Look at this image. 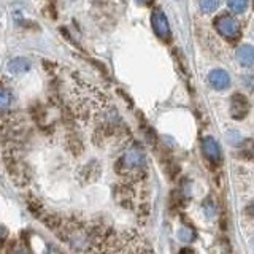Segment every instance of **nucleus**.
<instances>
[{
  "label": "nucleus",
  "mask_w": 254,
  "mask_h": 254,
  "mask_svg": "<svg viewBox=\"0 0 254 254\" xmlns=\"http://www.w3.org/2000/svg\"><path fill=\"white\" fill-rule=\"evenodd\" d=\"M214 29L218 30V34L222 35L226 40H230V42H235V40L240 38V26L235 18L229 14H219L216 19H214Z\"/></svg>",
  "instance_id": "obj_1"
},
{
  "label": "nucleus",
  "mask_w": 254,
  "mask_h": 254,
  "mask_svg": "<svg viewBox=\"0 0 254 254\" xmlns=\"http://www.w3.org/2000/svg\"><path fill=\"white\" fill-rule=\"evenodd\" d=\"M151 26H153L154 34L161 38L162 42H165V43L170 42V38H172L170 24L162 10H154L151 13Z\"/></svg>",
  "instance_id": "obj_2"
},
{
  "label": "nucleus",
  "mask_w": 254,
  "mask_h": 254,
  "mask_svg": "<svg viewBox=\"0 0 254 254\" xmlns=\"http://www.w3.org/2000/svg\"><path fill=\"white\" fill-rule=\"evenodd\" d=\"M121 167L126 172H132V170H140L143 165H145V156L138 149V148H130L127 153L124 154V157L119 161Z\"/></svg>",
  "instance_id": "obj_3"
},
{
  "label": "nucleus",
  "mask_w": 254,
  "mask_h": 254,
  "mask_svg": "<svg viewBox=\"0 0 254 254\" xmlns=\"http://www.w3.org/2000/svg\"><path fill=\"white\" fill-rule=\"evenodd\" d=\"M202 151H203L205 159L210 164H214V165L221 164V159H222L221 146H219V143L216 140H214L213 137H210V135L202 140Z\"/></svg>",
  "instance_id": "obj_4"
},
{
  "label": "nucleus",
  "mask_w": 254,
  "mask_h": 254,
  "mask_svg": "<svg viewBox=\"0 0 254 254\" xmlns=\"http://www.w3.org/2000/svg\"><path fill=\"white\" fill-rule=\"evenodd\" d=\"M250 113V102L243 94H234L230 99V116L237 121L245 119L246 115Z\"/></svg>",
  "instance_id": "obj_5"
},
{
  "label": "nucleus",
  "mask_w": 254,
  "mask_h": 254,
  "mask_svg": "<svg viewBox=\"0 0 254 254\" xmlns=\"http://www.w3.org/2000/svg\"><path fill=\"white\" fill-rule=\"evenodd\" d=\"M208 83L213 89L216 91H224L230 86V76L226 70L222 68H214L208 73Z\"/></svg>",
  "instance_id": "obj_6"
},
{
  "label": "nucleus",
  "mask_w": 254,
  "mask_h": 254,
  "mask_svg": "<svg viewBox=\"0 0 254 254\" xmlns=\"http://www.w3.org/2000/svg\"><path fill=\"white\" fill-rule=\"evenodd\" d=\"M237 61L242 67H251L254 65V46L251 45H242L237 48Z\"/></svg>",
  "instance_id": "obj_7"
},
{
  "label": "nucleus",
  "mask_w": 254,
  "mask_h": 254,
  "mask_svg": "<svg viewBox=\"0 0 254 254\" xmlns=\"http://www.w3.org/2000/svg\"><path fill=\"white\" fill-rule=\"evenodd\" d=\"M30 68V62L24 58H14L8 62V70L11 71V73H24V71H27Z\"/></svg>",
  "instance_id": "obj_8"
},
{
  "label": "nucleus",
  "mask_w": 254,
  "mask_h": 254,
  "mask_svg": "<svg viewBox=\"0 0 254 254\" xmlns=\"http://www.w3.org/2000/svg\"><path fill=\"white\" fill-rule=\"evenodd\" d=\"M227 6L230 8V11L242 14L248 6V0H227Z\"/></svg>",
  "instance_id": "obj_9"
},
{
  "label": "nucleus",
  "mask_w": 254,
  "mask_h": 254,
  "mask_svg": "<svg viewBox=\"0 0 254 254\" xmlns=\"http://www.w3.org/2000/svg\"><path fill=\"white\" fill-rule=\"evenodd\" d=\"M219 0H198V8L202 13H213L218 8Z\"/></svg>",
  "instance_id": "obj_10"
},
{
  "label": "nucleus",
  "mask_w": 254,
  "mask_h": 254,
  "mask_svg": "<svg viewBox=\"0 0 254 254\" xmlns=\"http://www.w3.org/2000/svg\"><path fill=\"white\" fill-rule=\"evenodd\" d=\"M8 105H10V92L3 87L2 92H0V107H2V110H6Z\"/></svg>",
  "instance_id": "obj_11"
},
{
  "label": "nucleus",
  "mask_w": 254,
  "mask_h": 254,
  "mask_svg": "<svg viewBox=\"0 0 254 254\" xmlns=\"http://www.w3.org/2000/svg\"><path fill=\"white\" fill-rule=\"evenodd\" d=\"M180 254H192V251H190V250H188V248H185V250H183Z\"/></svg>",
  "instance_id": "obj_12"
},
{
  "label": "nucleus",
  "mask_w": 254,
  "mask_h": 254,
  "mask_svg": "<svg viewBox=\"0 0 254 254\" xmlns=\"http://www.w3.org/2000/svg\"><path fill=\"white\" fill-rule=\"evenodd\" d=\"M138 2H140V3H148L149 0H138Z\"/></svg>",
  "instance_id": "obj_13"
},
{
  "label": "nucleus",
  "mask_w": 254,
  "mask_h": 254,
  "mask_svg": "<svg viewBox=\"0 0 254 254\" xmlns=\"http://www.w3.org/2000/svg\"><path fill=\"white\" fill-rule=\"evenodd\" d=\"M16 254H24V253H16Z\"/></svg>",
  "instance_id": "obj_14"
}]
</instances>
